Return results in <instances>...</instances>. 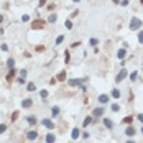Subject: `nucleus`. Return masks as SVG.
<instances>
[{
    "label": "nucleus",
    "instance_id": "f257e3e1",
    "mask_svg": "<svg viewBox=\"0 0 143 143\" xmlns=\"http://www.w3.org/2000/svg\"><path fill=\"white\" fill-rule=\"evenodd\" d=\"M140 26H142V20L137 18V16H132V20H130V30H138Z\"/></svg>",
    "mask_w": 143,
    "mask_h": 143
},
{
    "label": "nucleus",
    "instance_id": "f03ea898",
    "mask_svg": "<svg viewBox=\"0 0 143 143\" xmlns=\"http://www.w3.org/2000/svg\"><path fill=\"white\" fill-rule=\"evenodd\" d=\"M104 112H105L104 105H102V107H97V109H94V110H92V117H94V119H99V117H104Z\"/></svg>",
    "mask_w": 143,
    "mask_h": 143
},
{
    "label": "nucleus",
    "instance_id": "7ed1b4c3",
    "mask_svg": "<svg viewBox=\"0 0 143 143\" xmlns=\"http://www.w3.org/2000/svg\"><path fill=\"white\" fill-rule=\"evenodd\" d=\"M87 81V77H82V79H69L68 84L71 86V87H76V86H81L82 82H86Z\"/></svg>",
    "mask_w": 143,
    "mask_h": 143
},
{
    "label": "nucleus",
    "instance_id": "20e7f679",
    "mask_svg": "<svg viewBox=\"0 0 143 143\" xmlns=\"http://www.w3.org/2000/svg\"><path fill=\"white\" fill-rule=\"evenodd\" d=\"M43 26H44V21H43V20H35V21L31 23V28H33V30H41Z\"/></svg>",
    "mask_w": 143,
    "mask_h": 143
},
{
    "label": "nucleus",
    "instance_id": "39448f33",
    "mask_svg": "<svg viewBox=\"0 0 143 143\" xmlns=\"http://www.w3.org/2000/svg\"><path fill=\"white\" fill-rule=\"evenodd\" d=\"M125 77H127V71H125V69H122V71H120L119 74H117V77H115V82H122V81L125 79Z\"/></svg>",
    "mask_w": 143,
    "mask_h": 143
},
{
    "label": "nucleus",
    "instance_id": "423d86ee",
    "mask_svg": "<svg viewBox=\"0 0 143 143\" xmlns=\"http://www.w3.org/2000/svg\"><path fill=\"white\" fill-rule=\"evenodd\" d=\"M26 138L30 140V142H33V140H36L38 138V132H35V130H30L26 133Z\"/></svg>",
    "mask_w": 143,
    "mask_h": 143
},
{
    "label": "nucleus",
    "instance_id": "0eeeda50",
    "mask_svg": "<svg viewBox=\"0 0 143 143\" xmlns=\"http://www.w3.org/2000/svg\"><path fill=\"white\" fill-rule=\"evenodd\" d=\"M41 123H43L48 130H53V128H54V123H53L51 120H48V119H43V122H41Z\"/></svg>",
    "mask_w": 143,
    "mask_h": 143
},
{
    "label": "nucleus",
    "instance_id": "6e6552de",
    "mask_svg": "<svg viewBox=\"0 0 143 143\" xmlns=\"http://www.w3.org/2000/svg\"><path fill=\"white\" fill-rule=\"evenodd\" d=\"M135 133H137V130H135L133 127H132V125H130V127H127V128H125V135H127V137H133Z\"/></svg>",
    "mask_w": 143,
    "mask_h": 143
},
{
    "label": "nucleus",
    "instance_id": "1a4fd4ad",
    "mask_svg": "<svg viewBox=\"0 0 143 143\" xmlns=\"http://www.w3.org/2000/svg\"><path fill=\"white\" fill-rule=\"evenodd\" d=\"M15 72H16V69H15V68L10 69V72L7 74V81H8V82H12V81H13V76H15Z\"/></svg>",
    "mask_w": 143,
    "mask_h": 143
},
{
    "label": "nucleus",
    "instance_id": "9d476101",
    "mask_svg": "<svg viewBox=\"0 0 143 143\" xmlns=\"http://www.w3.org/2000/svg\"><path fill=\"white\" fill-rule=\"evenodd\" d=\"M125 56H127V51H125V48H122V49H119V51H117V58H119V59H123Z\"/></svg>",
    "mask_w": 143,
    "mask_h": 143
},
{
    "label": "nucleus",
    "instance_id": "9b49d317",
    "mask_svg": "<svg viewBox=\"0 0 143 143\" xmlns=\"http://www.w3.org/2000/svg\"><path fill=\"white\" fill-rule=\"evenodd\" d=\"M21 105H23L25 109H30V107L33 105V100H31V99H25L23 102H21Z\"/></svg>",
    "mask_w": 143,
    "mask_h": 143
},
{
    "label": "nucleus",
    "instance_id": "f8f14e48",
    "mask_svg": "<svg viewBox=\"0 0 143 143\" xmlns=\"http://www.w3.org/2000/svg\"><path fill=\"white\" fill-rule=\"evenodd\" d=\"M104 125H105L109 130H110V128H114V122H112L110 119H104Z\"/></svg>",
    "mask_w": 143,
    "mask_h": 143
},
{
    "label": "nucleus",
    "instance_id": "ddd939ff",
    "mask_svg": "<svg viewBox=\"0 0 143 143\" xmlns=\"http://www.w3.org/2000/svg\"><path fill=\"white\" fill-rule=\"evenodd\" d=\"M79 135H81V130H79V128H74V130H72V133H71V138L76 140V138H79Z\"/></svg>",
    "mask_w": 143,
    "mask_h": 143
},
{
    "label": "nucleus",
    "instance_id": "4468645a",
    "mask_svg": "<svg viewBox=\"0 0 143 143\" xmlns=\"http://www.w3.org/2000/svg\"><path fill=\"white\" fill-rule=\"evenodd\" d=\"M56 142V137L53 135V133H48L46 135V143H54Z\"/></svg>",
    "mask_w": 143,
    "mask_h": 143
},
{
    "label": "nucleus",
    "instance_id": "2eb2a0df",
    "mask_svg": "<svg viewBox=\"0 0 143 143\" xmlns=\"http://www.w3.org/2000/svg\"><path fill=\"white\" fill-rule=\"evenodd\" d=\"M99 102H100V104H107V102H109V95H105V94L99 95Z\"/></svg>",
    "mask_w": 143,
    "mask_h": 143
},
{
    "label": "nucleus",
    "instance_id": "dca6fc26",
    "mask_svg": "<svg viewBox=\"0 0 143 143\" xmlns=\"http://www.w3.org/2000/svg\"><path fill=\"white\" fill-rule=\"evenodd\" d=\"M26 119H28V123H30V125H36V122H38L35 115H30V117H26Z\"/></svg>",
    "mask_w": 143,
    "mask_h": 143
},
{
    "label": "nucleus",
    "instance_id": "f3484780",
    "mask_svg": "<svg viewBox=\"0 0 143 143\" xmlns=\"http://www.w3.org/2000/svg\"><path fill=\"white\" fill-rule=\"evenodd\" d=\"M56 79H58V81H64V79H66V71H61L59 74L56 76Z\"/></svg>",
    "mask_w": 143,
    "mask_h": 143
},
{
    "label": "nucleus",
    "instance_id": "a211bd4d",
    "mask_svg": "<svg viewBox=\"0 0 143 143\" xmlns=\"http://www.w3.org/2000/svg\"><path fill=\"white\" fill-rule=\"evenodd\" d=\"M35 89H36V86H35L33 82H30V84L26 86V91H28V92H35Z\"/></svg>",
    "mask_w": 143,
    "mask_h": 143
},
{
    "label": "nucleus",
    "instance_id": "6ab92c4d",
    "mask_svg": "<svg viewBox=\"0 0 143 143\" xmlns=\"http://www.w3.org/2000/svg\"><path fill=\"white\" fill-rule=\"evenodd\" d=\"M7 66H8L10 69H12L13 66H15V59H12V58H10V59H7Z\"/></svg>",
    "mask_w": 143,
    "mask_h": 143
},
{
    "label": "nucleus",
    "instance_id": "aec40b11",
    "mask_svg": "<svg viewBox=\"0 0 143 143\" xmlns=\"http://www.w3.org/2000/svg\"><path fill=\"white\" fill-rule=\"evenodd\" d=\"M112 97H115V99H119V97H120V91H119V89H114V91H112Z\"/></svg>",
    "mask_w": 143,
    "mask_h": 143
},
{
    "label": "nucleus",
    "instance_id": "412c9836",
    "mask_svg": "<svg viewBox=\"0 0 143 143\" xmlns=\"http://www.w3.org/2000/svg\"><path fill=\"white\" fill-rule=\"evenodd\" d=\"M91 122H92V117L89 115V117H86V120H84V123H82V125H84V127H87V125H89Z\"/></svg>",
    "mask_w": 143,
    "mask_h": 143
},
{
    "label": "nucleus",
    "instance_id": "4be33fe9",
    "mask_svg": "<svg viewBox=\"0 0 143 143\" xmlns=\"http://www.w3.org/2000/svg\"><path fill=\"white\" fill-rule=\"evenodd\" d=\"M56 18H58V16H56V13H51L48 20H49V23H54V21H56Z\"/></svg>",
    "mask_w": 143,
    "mask_h": 143
},
{
    "label": "nucleus",
    "instance_id": "5701e85b",
    "mask_svg": "<svg viewBox=\"0 0 143 143\" xmlns=\"http://www.w3.org/2000/svg\"><path fill=\"white\" fill-rule=\"evenodd\" d=\"M132 122H133V117H132V115H128V117L123 119V123H132Z\"/></svg>",
    "mask_w": 143,
    "mask_h": 143
},
{
    "label": "nucleus",
    "instance_id": "b1692460",
    "mask_svg": "<svg viewBox=\"0 0 143 143\" xmlns=\"http://www.w3.org/2000/svg\"><path fill=\"white\" fill-rule=\"evenodd\" d=\"M63 41H64V36H63V35H59L58 38H56V44H61Z\"/></svg>",
    "mask_w": 143,
    "mask_h": 143
},
{
    "label": "nucleus",
    "instance_id": "393cba45",
    "mask_svg": "<svg viewBox=\"0 0 143 143\" xmlns=\"http://www.w3.org/2000/svg\"><path fill=\"white\" fill-rule=\"evenodd\" d=\"M40 95L43 97V99H46V97H48V91H46V89H43V91H40Z\"/></svg>",
    "mask_w": 143,
    "mask_h": 143
},
{
    "label": "nucleus",
    "instance_id": "a878e982",
    "mask_svg": "<svg viewBox=\"0 0 143 143\" xmlns=\"http://www.w3.org/2000/svg\"><path fill=\"white\" fill-rule=\"evenodd\" d=\"M89 43H91L92 46H95V44L99 43V40H97V38H91V40H89Z\"/></svg>",
    "mask_w": 143,
    "mask_h": 143
},
{
    "label": "nucleus",
    "instance_id": "bb28decb",
    "mask_svg": "<svg viewBox=\"0 0 143 143\" xmlns=\"http://www.w3.org/2000/svg\"><path fill=\"white\" fill-rule=\"evenodd\" d=\"M66 28H68V30H72V21L71 20H66Z\"/></svg>",
    "mask_w": 143,
    "mask_h": 143
},
{
    "label": "nucleus",
    "instance_id": "cd10ccee",
    "mask_svg": "<svg viewBox=\"0 0 143 143\" xmlns=\"http://www.w3.org/2000/svg\"><path fill=\"white\" fill-rule=\"evenodd\" d=\"M5 130H7V125H5V123H0V133H3Z\"/></svg>",
    "mask_w": 143,
    "mask_h": 143
},
{
    "label": "nucleus",
    "instance_id": "c85d7f7f",
    "mask_svg": "<svg viewBox=\"0 0 143 143\" xmlns=\"http://www.w3.org/2000/svg\"><path fill=\"white\" fill-rule=\"evenodd\" d=\"M58 114H59V109H58V107H53V117H56Z\"/></svg>",
    "mask_w": 143,
    "mask_h": 143
},
{
    "label": "nucleus",
    "instance_id": "c756f323",
    "mask_svg": "<svg viewBox=\"0 0 143 143\" xmlns=\"http://www.w3.org/2000/svg\"><path fill=\"white\" fill-rule=\"evenodd\" d=\"M112 110H114V112H119V110H120V105L114 104V105H112Z\"/></svg>",
    "mask_w": 143,
    "mask_h": 143
},
{
    "label": "nucleus",
    "instance_id": "7c9ffc66",
    "mask_svg": "<svg viewBox=\"0 0 143 143\" xmlns=\"http://www.w3.org/2000/svg\"><path fill=\"white\" fill-rule=\"evenodd\" d=\"M16 119H18V112H13L12 114V122H15Z\"/></svg>",
    "mask_w": 143,
    "mask_h": 143
},
{
    "label": "nucleus",
    "instance_id": "2f4dec72",
    "mask_svg": "<svg viewBox=\"0 0 143 143\" xmlns=\"http://www.w3.org/2000/svg\"><path fill=\"white\" fill-rule=\"evenodd\" d=\"M137 76H138V74H137V72L133 71V72L130 74V79H132V81H137Z\"/></svg>",
    "mask_w": 143,
    "mask_h": 143
},
{
    "label": "nucleus",
    "instance_id": "473e14b6",
    "mask_svg": "<svg viewBox=\"0 0 143 143\" xmlns=\"http://www.w3.org/2000/svg\"><path fill=\"white\" fill-rule=\"evenodd\" d=\"M138 41L143 43V31H138Z\"/></svg>",
    "mask_w": 143,
    "mask_h": 143
},
{
    "label": "nucleus",
    "instance_id": "72a5a7b5",
    "mask_svg": "<svg viewBox=\"0 0 143 143\" xmlns=\"http://www.w3.org/2000/svg\"><path fill=\"white\" fill-rule=\"evenodd\" d=\"M20 76H21V77H26V69H21V71H20Z\"/></svg>",
    "mask_w": 143,
    "mask_h": 143
},
{
    "label": "nucleus",
    "instance_id": "f704fd0d",
    "mask_svg": "<svg viewBox=\"0 0 143 143\" xmlns=\"http://www.w3.org/2000/svg\"><path fill=\"white\" fill-rule=\"evenodd\" d=\"M36 51H44V46H43V44H40V46H36Z\"/></svg>",
    "mask_w": 143,
    "mask_h": 143
},
{
    "label": "nucleus",
    "instance_id": "c9c22d12",
    "mask_svg": "<svg viewBox=\"0 0 143 143\" xmlns=\"http://www.w3.org/2000/svg\"><path fill=\"white\" fill-rule=\"evenodd\" d=\"M64 59H66V63H69V51H66V54H64Z\"/></svg>",
    "mask_w": 143,
    "mask_h": 143
},
{
    "label": "nucleus",
    "instance_id": "e433bc0d",
    "mask_svg": "<svg viewBox=\"0 0 143 143\" xmlns=\"http://www.w3.org/2000/svg\"><path fill=\"white\" fill-rule=\"evenodd\" d=\"M28 20H30V16H28V15H23V16H21V21H28Z\"/></svg>",
    "mask_w": 143,
    "mask_h": 143
},
{
    "label": "nucleus",
    "instance_id": "4c0bfd02",
    "mask_svg": "<svg viewBox=\"0 0 143 143\" xmlns=\"http://www.w3.org/2000/svg\"><path fill=\"white\" fill-rule=\"evenodd\" d=\"M77 13H79V12H77V10H74V12L71 13V18H76V16H77Z\"/></svg>",
    "mask_w": 143,
    "mask_h": 143
},
{
    "label": "nucleus",
    "instance_id": "58836bf2",
    "mask_svg": "<svg viewBox=\"0 0 143 143\" xmlns=\"http://www.w3.org/2000/svg\"><path fill=\"white\" fill-rule=\"evenodd\" d=\"M137 119H138V120H140V122H142V123H143V114H138V115H137Z\"/></svg>",
    "mask_w": 143,
    "mask_h": 143
},
{
    "label": "nucleus",
    "instance_id": "ea45409f",
    "mask_svg": "<svg viewBox=\"0 0 143 143\" xmlns=\"http://www.w3.org/2000/svg\"><path fill=\"white\" fill-rule=\"evenodd\" d=\"M120 3H122V7H127V5H128V0H122Z\"/></svg>",
    "mask_w": 143,
    "mask_h": 143
},
{
    "label": "nucleus",
    "instance_id": "a19ab883",
    "mask_svg": "<svg viewBox=\"0 0 143 143\" xmlns=\"http://www.w3.org/2000/svg\"><path fill=\"white\" fill-rule=\"evenodd\" d=\"M18 82H20V84H25V77H21V76H20V77H18Z\"/></svg>",
    "mask_w": 143,
    "mask_h": 143
},
{
    "label": "nucleus",
    "instance_id": "79ce46f5",
    "mask_svg": "<svg viewBox=\"0 0 143 143\" xmlns=\"http://www.w3.org/2000/svg\"><path fill=\"white\" fill-rule=\"evenodd\" d=\"M56 81H58L56 77H51V79H49V84H56Z\"/></svg>",
    "mask_w": 143,
    "mask_h": 143
},
{
    "label": "nucleus",
    "instance_id": "37998d69",
    "mask_svg": "<svg viewBox=\"0 0 143 143\" xmlns=\"http://www.w3.org/2000/svg\"><path fill=\"white\" fill-rule=\"evenodd\" d=\"M43 5H46V0H40V7H43Z\"/></svg>",
    "mask_w": 143,
    "mask_h": 143
},
{
    "label": "nucleus",
    "instance_id": "c03bdc74",
    "mask_svg": "<svg viewBox=\"0 0 143 143\" xmlns=\"http://www.w3.org/2000/svg\"><path fill=\"white\" fill-rule=\"evenodd\" d=\"M2 21H3V15H0V23H2Z\"/></svg>",
    "mask_w": 143,
    "mask_h": 143
},
{
    "label": "nucleus",
    "instance_id": "a18cd8bd",
    "mask_svg": "<svg viewBox=\"0 0 143 143\" xmlns=\"http://www.w3.org/2000/svg\"><path fill=\"white\" fill-rule=\"evenodd\" d=\"M112 2H114V3H119V2H120V0H112Z\"/></svg>",
    "mask_w": 143,
    "mask_h": 143
},
{
    "label": "nucleus",
    "instance_id": "49530a36",
    "mask_svg": "<svg viewBox=\"0 0 143 143\" xmlns=\"http://www.w3.org/2000/svg\"><path fill=\"white\" fill-rule=\"evenodd\" d=\"M127 143H135V142H132V140H128V142H127Z\"/></svg>",
    "mask_w": 143,
    "mask_h": 143
},
{
    "label": "nucleus",
    "instance_id": "de8ad7c7",
    "mask_svg": "<svg viewBox=\"0 0 143 143\" xmlns=\"http://www.w3.org/2000/svg\"><path fill=\"white\" fill-rule=\"evenodd\" d=\"M72 2H79V0H72Z\"/></svg>",
    "mask_w": 143,
    "mask_h": 143
},
{
    "label": "nucleus",
    "instance_id": "09e8293b",
    "mask_svg": "<svg viewBox=\"0 0 143 143\" xmlns=\"http://www.w3.org/2000/svg\"><path fill=\"white\" fill-rule=\"evenodd\" d=\"M140 2H142V3H143V0H140Z\"/></svg>",
    "mask_w": 143,
    "mask_h": 143
},
{
    "label": "nucleus",
    "instance_id": "8fccbe9b",
    "mask_svg": "<svg viewBox=\"0 0 143 143\" xmlns=\"http://www.w3.org/2000/svg\"><path fill=\"white\" fill-rule=\"evenodd\" d=\"M142 132H143V128H142Z\"/></svg>",
    "mask_w": 143,
    "mask_h": 143
}]
</instances>
